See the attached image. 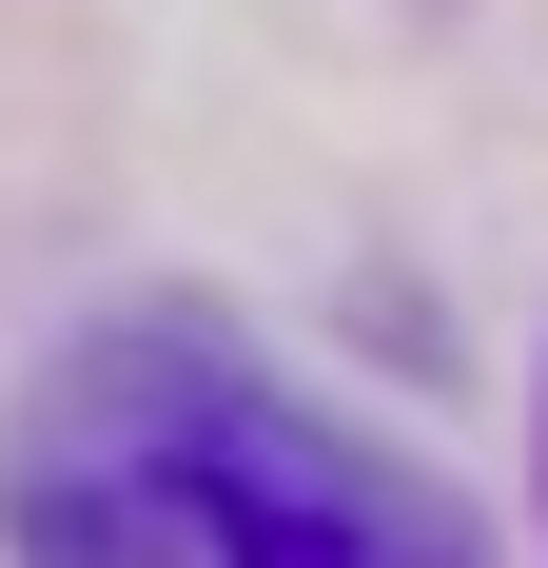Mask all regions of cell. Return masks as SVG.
<instances>
[{"label":"cell","instance_id":"6da1fadb","mask_svg":"<svg viewBox=\"0 0 548 568\" xmlns=\"http://www.w3.org/2000/svg\"><path fill=\"white\" fill-rule=\"evenodd\" d=\"M0 549L20 568H490L432 470L314 412L255 334L118 314L0 432Z\"/></svg>","mask_w":548,"mask_h":568}]
</instances>
